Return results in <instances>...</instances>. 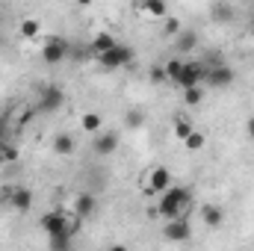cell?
I'll list each match as a JSON object with an SVG mask.
<instances>
[{
	"instance_id": "6da1fadb",
	"label": "cell",
	"mask_w": 254,
	"mask_h": 251,
	"mask_svg": "<svg viewBox=\"0 0 254 251\" xmlns=\"http://www.w3.org/2000/svg\"><path fill=\"white\" fill-rule=\"evenodd\" d=\"M190 201H192V195H190L187 187H172L169 192L160 195V201H157V216H163L166 222H175V219L184 216V210H187Z\"/></svg>"
},
{
	"instance_id": "7a4b0ae2",
	"label": "cell",
	"mask_w": 254,
	"mask_h": 251,
	"mask_svg": "<svg viewBox=\"0 0 254 251\" xmlns=\"http://www.w3.org/2000/svg\"><path fill=\"white\" fill-rule=\"evenodd\" d=\"M172 187H175L172 172H169L166 166H154L151 175H148V189H145V195H163V192H169Z\"/></svg>"
},
{
	"instance_id": "3957f363",
	"label": "cell",
	"mask_w": 254,
	"mask_h": 251,
	"mask_svg": "<svg viewBox=\"0 0 254 251\" xmlns=\"http://www.w3.org/2000/svg\"><path fill=\"white\" fill-rule=\"evenodd\" d=\"M204 77H207V65L204 63H184V71L178 74V86L187 92V89H195V86H201L204 83Z\"/></svg>"
},
{
	"instance_id": "277c9868",
	"label": "cell",
	"mask_w": 254,
	"mask_h": 251,
	"mask_svg": "<svg viewBox=\"0 0 254 251\" xmlns=\"http://www.w3.org/2000/svg\"><path fill=\"white\" fill-rule=\"evenodd\" d=\"M3 198L9 201V207H12L15 213H30V210H33V201H36L30 187H9Z\"/></svg>"
},
{
	"instance_id": "5b68a950",
	"label": "cell",
	"mask_w": 254,
	"mask_h": 251,
	"mask_svg": "<svg viewBox=\"0 0 254 251\" xmlns=\"http://www.w3.org/2000/svg\"><path fill=\"white\" fill-rule=\"evenodd\" d=\"M101 65L107 68V71H116V68H125V65L133 63V48H127V45H116L113 51H107V54H101L98 57Z\"/></svg>"
},
{
	"instance_id": "8992f818",
	"label": "cell",
	"mask_w": 254,
	"mask_h": 251,
	"mask_svg": "<svg viewBox=\"0 0 254 251\" xmlns=\"http://www.w3.org/2000/svg\"><path fill=\"white\" fill-rule=\"evenodd\" d=\"M39 225H42V231H45L48 237H57V234H74V228L68 225L65 213H60V210H54V213H45Z\"/></svg>"
},
{
	"instance_id": "52a82bcc",
	"label": "cell",
	"mask_w": 254,
	"mask_h": 251,
	"mask_svg": "<svg viewBox=\"0 0 254 251\" xmlns=\"http://www.w3.org/2000/svg\"><path fill=\"white\" fill-rule=\"evenodd\" d=\"M190 237H192V225L187 216H181L175 222H166V228H163V240H169V243H187Z\"/></svg>"
},
{
	"instance_id": "ba28073f",
	"label": "cell",
	"mask_w": 254,
	"mask_h": 251,
	"mask_svg": "<svg viewBox=\"0 0 254 251\" xmlns=\"http://www.w3.org/2000/svg\"><path fill=\"white\" fill-rule=\"evenodd\" d=\"M68 57V42L60 39V36H54V39H48L45 42V48H42V60L48 65H60Z\"/></svg>"
},
{
	"instance_id": "9c48e42d",
	"label": "cell",
	"mask_w": 254,
	"mask_h": 251,
	"mask_svg": "<svg viewBox=\"0 0 254 251\" xmlns=\"http://www.w3.org/2000/svg\"><path fill=\"white\" fill-rule=\"evenodd\" d=\"M234 77H237V74H234L231 65H216V68H207V77H204V80H207L213 89H228V86L234 83Z\"/></svg>"
},
{
	"instance_id": "30bf717a",
	"label": "cell",
	"mask_w": 254,
	"mask_h": 251,
	"mask_svg": "<svg viewBox=\"0 0 254 251\" xmlns=\"http://www.w3.org/2000/svg\"><path fill=\"white\" fill-rule=\"evenodd\" d=\"M116 148H119V133H113V130L98 133L95 142H92V151L98 157H110V154H116Z\"/></svg>"
},
{
	"instance_id": "8fae6325",
	"label": "cell",
	"mask_w": 254,
	"mask_h": 251,
	"mask_svg": "<svg viewBox=\"0 0 254 251\" xmlns=\"http://www.w3.org/2000/svg\"><path fill=\"white\" fill-rule=\"evenodd\" d=\"M60 107H63V89L48 86L42 92V98H39V113H57Z\"/></svg>"
},
{
	"instance_id": "7c38bea8",
	"label": "cell",
	"mask_w": 254,
	"mask_h": 251,
	"mask_svg": "<svg viewBox=\"0 0 254 251\" xmlns=\"http://www.w3.org/2000/svg\"><path fill=\"white\" fill-rule=\"evenodd\" d=\"M95 210H98V198H95L92 192H80L77 201H74V213H77V219H89V216H95Z\"/></svg>"
},
{
	"instance_id": "4fadbf2b",
	"label": "cell",
	"mask_w": 254,
	"mask_h": 251,
	"mask_svg": "<svg viewBox=\"0 0 254 251\" xmlns=\"http://www.w3.org/2000/svg\"><path fill=\"white\" fill-rule=\"evenodd\" d=\"M201 222H204L207 228H222V225H225V213H222V207H216V204H204V207H201Z\"/></svg>"
},
{
	"instance_id": "5bb4252c",
	"label": "cell",
	"mask_w": 254,
	"mask_h": 251,
	"mask_svg": "<svg viewBox=\"0 0 254 251\" xmlns=\"http://www.w3.org/2000/svg\"><path fill=\"white\" fill-rule=\"evenodd\" d=\"M51 148H54V154H60V157H71L74 154V136L71 133H57L54 139H51Z\"/></svg>"
},
{
	"instance_id": "9a60e30c",
	"label": "cell",
	"mask_w": 254,
	"mask_h": 251,
	"mask_svg": "<svg viewBox=\"0 0 254 251\" xmlns=\"http://www.w3.org/2000/svg\"><path fill=\"white\" fill-rule=\"evenodd\" d=\"M80 127L89 136H98V133H104V116L101 113H86V116H80Z\"/></svg>"
},
{
	"instance_id": "2e32d148",
	"label": "cell",
	"mask_w": 254,
	"mask_h": 251,
	"mask_svg": "<svg viewBox=\"0 0 254 251\" xmlns=\"http://www.w3.org/2000/svg\"><path fill=\"white\" fill-rule=\"evenodd\" d=\"M116 45H119V42H116L110 33H98V36L92 39V48H95V54H98V57H101V54H107V51H113Z\"/></svg>"
},
{
	"instance_id": "e0dca14e",
	"label": "cell",
	"mask_w": 254,
	"mask_h": 251,
	"mask_svg": "<svg viewBox=\"0 0 254 251\" xmlns=\"http://www.w3.org/2000/svg\"><path fill=\"white\" fill-rule=\"evenodd\" d=\"M210 15H213L216 21H234L237 9H234L231 3H213V6H210Z\"/></svg>"
},
{
	"instance_id": "ac0fdd59",
	"label": "cell",
	"mask_w": 254,
	"mask_h": 251,
	"mask_svg": "<svg viewBox=\"0 0 254 251\" xmlns=\"http://www.w3.org/2000/svg\"><path fill=\"white\" fill-rule=\"evenodd\" d=\"M198 45V33L195 30H181V36L175 39V48L178 51H192Z\"/></svg>"
},
{
	"instance_id": "d6986e66",
	"label": "cell",
	"mask_w": 254,
	"mask_h": 251,
	"mask_svg": "<svg viewBox=\"0 0 254 251\" xmlns=\"http://www.w3.org/2000/svg\"><path fill=\"white\" fill-rule=\"evenodd\" d=\"M71 237H74V234H57V237H48V251H71Z\"/></svg>"
},
{
	"instance_id": "ffe728a7",
	"label": "cell",
	"mask_w": 254,
	"mask_h": 251,
	"mask_svg": "<svg viewBox=\"0 0 254 251\" xmlns=\"http://www.w3.org/2000/svg\"><path fill=\"white\" fill-rule=\"evenodd\" d=\"M142 9H145L151 18H166V15H169V6H166L163 0H148V3H142Z\"/></svg>"
},
{
	"instance_id": "44dd1931",
	"label": "cell",
	"mask_w": 254,
	"mask_h": 251,
	"mask_svg": "<svg viewBox=\"0 0 254 251\" xmlns=\"http://www.w3.org/2000/svg\"><path fill=\"white\" fill-rule=\"evenodd\" d=\"M192 130H195V127H192L190 119H175V136H178L181 142H187V139H190Z\"/></svg>"
},
{
	"instance_id": "7402d4cb",
	"label": "cell",
	"mask_w": 254,
	"mask_h": 251,
	"mask_svg": "<svg viewBox=\"0 0 254 251\" xmlns=\"http://www.w3.org/2000/svg\"><path fill=\"white\" fill-rule=\"evenodd\" d=\"M201 101H204V89H201V86H195V89H187V92H184V104H187V107H198Z\"/></svg>"
},
{
	"instance_id": "603a6c76",
	"label": "cell",
	"mask_w": 254,
	"mask_h": 251,
	"mask_svg": "<svg viewBox=\"0 0 254 251\" xmlns=\"http://www.w3.org/2000/svg\"><path fill=\"white\" fill-rule=\"evenodd\" d=\"M39 21L36 18H27V21H21V36H27V39H33V36H39Z\"/></svg>"
},
{
	"instance_id": "cb8c5ba5",
	"label": "cell",
	"mask_w": 254,
	"mask_h": 251,
	"mask_svg": "<svg viewBox=\"0 0 254 251\" xmlns=\"http://www.w3.org/2000/svg\"><path fill=\"white\" fill-rule=\"evenodd\" d=\"M163 68H166V77L175 83V80H178V74L184 71V60H169V63L163 65Z\"/></svg>"
},
{
	"instance_id": "d4e9b609",
	"label": "cell",
	"mask_w": 254,
	"mask_h": 251,
	"mask_svg": "<svg viewBox=\"0 0 254 251\" xmlns=\"http://www.w3.org/2000/svg\"><path fill=\"white\" fill-rule=\"evenodd\" d=\"M204 142H207V139H204V133L192 130V133H190V139H187L184 145H187V151H201V148H204Z\"/></svg>"
},
{
	"instance_id": "484cf974",
	"label": "cell",
	"mask_w": 254,
	"mask_h": 251,
	"mask_svg": "<svg viewBox=\"0 0 254 251\" xmlns=\"http://www.w3.org/2000/svg\"><path fill=\"white\" fill-rule=\"evenodd\" d=\"M142 122H145V116H142L139 110H127L125 113V125L127 127H142Z\"/></svg>"
},
{
	"instance_id": "4316f807",
	"label": "cell",
	"mask_w": 254,
	"mask_h": 251,
	"mask_svg": "<svg viewBox=\"0 0 254 251\" xmlns=\"http://www.w3.org/2000/svg\"><path fill=\"white\" fill-rule=\"evenodd\" d=\"M166 36H175V39L181 36V21L178 18H169L166 21Z\"/></svg>"
},
{
	"instance_id": "83f0119b",
	"label": "cell",
	"mask_w": 254,
	"mask_h": 251,
	"mask_svg": "<svg viewBox=\"0 0 254 251\" xmlns=\"http://www.w3.org/2000/svg\"><path fill=\"white\" fill-rule=\"evenodd\" d=\"M151 80H154V83H166V80H169V77H166V68H163V65H154V68H151Z\"/></svg>"
},
{
	"instance_id": "f1b7e54d",
	"label": "cell",
	"mask_w": 254,
	"mask_h": 251,
	"mask_svg": "<svg viewBox=\"0 0 254 251\" xmlns=\"http://www.w3.org/2000/svg\"><path fill=\"white\" fill-rule=\"evenodd\" d=\"M18 160V151L12 145H3V163H15Z\"/></svg>"
},
{
	"instance_id": "f546056e",
	"label": "cell",
	"mask_w": 254,
	"mask_h": 251,
	"mask_svg": "<svg viewBox=\"0 0 254 251\" xmlns=\"http://www.w3.org/2000/svg\"><path fill=\"white\" fill-rule=\"evenodd\" d=\"M246 133H249V139L254 142V116L249 119V122H246Z\"/></svg>"
},
{
	"instance_id": "4dcf8cb0",
	"label": "cell",
	"mask_w": 254,
	"mask_h": 251,
	"mask_svg": "<svg viewBox=\"0 0 254 251\" xmlns=\"http://www.w3.org/2000/svg\"><path fill=\"white\" fill-rule=\"evenodd\" d=\"M107 251H130V249H127V246H110Z\"/></svg>"
},
{
	"instance_id": "1f68e13d",
	"label": "cell",
	"mask_w": 254,
	"mask_h": 251,
	"mask_svg": "<svg viewBox=\"0 0 254 251\" xmlns=\"http://www.w3.org/2000/svg\"><path fill=\"white\" fill-rule=\"evenodd\" d=\"M0 166H3V145H0Z\"/></svg>"
},
{
	"instance_id": "d6a6232c",
	"label": "cell",
	"mask_w": 254,
	"mask_h": 251,
	"mask_svg": "<svg viewBox=\"0 0 254 251\" xmlns=\"http://www.w3.org/2000/svg\"><path fill=\"white\" fill-rule=\"evenodd\" d=\"M0 24H3V15H0Z\"/></svg>"
},
{
	"instance_id": "836d02e7",
	"label": "cell",
	"mask_w": 254,
	"mask_h": 251,
	"mask_svg": "<svg viewBox=\"0 0 254 251\" xmlns=\"http://www.w3.org/2000/svg\"><path fill=\"white\" fill-rule=\"evenodd\" d=\"M252 21H254V18H252Z\"/></svg>"
}]
</instances>
